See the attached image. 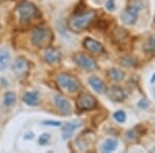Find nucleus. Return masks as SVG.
I'll use <instances>...</instances> for the list:
<instances>
[{"instance_id": "obj_1", "label": "nucleus", "mask_w": 155, "mask_h": 153, "mask_svg": "<svg viewBox=\"0 0 155 153\" xmlns=\"http://www.w3.org/2000/svg\"><path fill=\"white\" fill-rule=\"evenodd\" d=\"M95 18L96 14L93 11L74 14L68 21V28L74 32H82L93 23Z\"/></svg>"}, {"instance_id": "obj_2", "label": "nucleus", "mask_w": 155, "mask_h": 153, "mask_svg": "<svg viewBox=\"0 0 155 153\" xmlns=\"http://www.w3.org/2000/svg\"><path fill=\"white\" fill-rule=\"evenodd\" d=\"M53 41V32L47 27H35L32 30L31 42L37 48H48Z\"/></svg>"}, {"instance_id": "obj_3", "label": "nucleus", "mask_w": 155, "mask_h": 153, "mask_svg": "<svg viewBox=\"0 0 155 153\" xmlns=\"http://www.w3.org/2000/svg\"><path fill=\"white\" fill-rule=\"evenodd\" d=\"M16 12L22 23H30L39 17V11L33 3L29 1H22L16 7Z\"/></svg>"}, {"instance_id": "obj_4", "label": "nucleus", "mask_w": 155, "mask_h": 153, "mask_svg": "<svg viewBox=\"0 0 155 153\" xmlns=\"http://www.w3.org/2000/svg\"><path fill=\"white\" fill-rule=\"evenodd\" d=\"M56 82L61 89L66 90L69 93H76L82 88V84L74 76L69 74H59L56 77Z\"/></svg>"}, {"instance_id": "obj_5", "label": "nucleus", "mask_w": 155, "mask_h": 153, "mask_svg": "<svg viewBox=\"0 0 155 153\" xmlns=\"http://www.w3.org/2000/svg\"><path fill=\"white\" fill-rule=\"evenodd\" d=\"M136 3L130 4L127 8L122 12L121 15V19L123 21V23H125L126 25H134L137 23V16H139V12L141 11L144 7L143 2L136 0Z\"/></svg>"}, {"instance_id": "obj_6", "label": "nucleus", "mask_w": 155, "mask_h": 153, "mask_svg": "<svg viewBox=\"0 0 155 153\" xmlns=\"http://www.w3.org/2000/svg\"><path fill=\"white\" fill-rule=\"evenodd\" d=\"M12 72L17 79H26L30 72V62L24 57H18L12 63Z\"/></svg>"}, {"instance_id": "obj_7", "label": "nucleus", "mask_w": 155, "mask_h": 153, "mask_svg": "<svg viewBox=\"0 0 155 153\" xmlns=\"http://www.w3.org/2000/svg\"><path fill=\"white\" fill-rule=\"evenodd\" d=\"M72 59L80 67H82L87 72H93L97 68V63L95 60L85 53H81V52L76 53L72 56Z\"/></svg>"}, {"instance_id": "obj_8", "label": "nucleus", "mask_w": 155, "mask_h": 153, "mask_svg": "<svg viewBox=\"0 0 155 153\" xmlns=\"http://www.w3.org/2000/svg\"><path fill=\"white\" fill-rule=\"evenodd\" d=\"M97 106V101L93 95L89 93L81 94L77 99V108L79 111H90V110L95 109Z\"/></svg>"}, {"instance_id": "obj_9", "label": "nucleus", "mask_w": 155, "mask_h": 153, "mask_svg": "<svg viewBox=\"0 0 155 153\" xmlns=\"http://www.w3.org/2000/svg\"><path fill=\"white\" fill-rule=\"evenodd\" d=\"M83 45L85 47V49H87L90 53L92 54H97L101 55L104 53V48L99 42L95 41V39L91 38V37H87L84 39Z\"/></svg>"}, {"instance_id": "obj_10", "label": "nucleus", "mask_w": 155, "mask_h": 153, "mask_svg": "<svg viewBox=\"0 0 155 153\" xmlns=\"http://www.w3.org/2000/svg\"><path fill=\"white\" fill-rule=\"evenodd\" d=\"M106 92L110 99L115 102H122L126 98L125 91L119 86H112L111 88L107 89Z\"/></svg>"}, {"instance_id": "obj_11", "label": "nucleus", "mask_w": 155, "mask_h": 153, "mask_svg": "<svg viewBox=\"0 0 155 153\" xmlns=\"http://www.w3.org/2000/svg\"><path fill=\"white\" fill-rule=\"evenodd\" d=\"M54 102H55V106L58 108L59 111H61L62 114L64 115L71 114V106L65 97H63L60 94H56L54 96Z\"/></svg>"}, {"instance_id": "obj_12", "label": "nucleus", "mask_w": 155, "mask_h": 153, "mask_svg": "<svg viewBox=\"0 0 155 153\" xmlns=\"http://www.w3.org/2000/svg\"><path fill=\"white\" fill-rule=\"evenodd\" d=\"M44 59L48 64L57 63V62H59L61 60V53H60L59 50L55 49V48L48 47L46 52H45Z\"/></svg>"}, {"instance_id": "obj_13", "label": "nucleus", "mask_w": 155, "mask_h": 153, "mask_svg": "<svg viewBox=\"0 0 155 153\" xmlns=\"http://www.w3.org/2000/svg\"><path fill=\"white\" fill-rule=\"evenodd\" d=\"M82 125V122L80 121H71L67 122V123L64 124L63 128H62V132H63V135H62V139L63 140H67L71 137L72 134H74L76 130L79 128Z\"/></svg>"}, {"instance_id": "obj_14", "label": "nucleus", "mask_w": 155, "mask_h": 153, "mask_svg": "<svg viewBox=\"0 0 155 153\" xmlns=\"http://www.w3.org/2000/svg\"><path fill=\"white\" fill-rule=\"evenodd\" d=\"M89 84L90 86L92 87V89L94 90L95 92L99 94H102L107 91V87H106V84L104 83L102 80H101L99 78L97 77H91L89 79Z\"/></svg>"}, {"instance_id": "obj_15", "label": "nucleus", "mask_w": 155, "mask_h": 153, "mask_svg": "<svg viewBox=\"0 0 155 153\" xmlns=\"http://www.w3.org/2000/svg\"><path fill=\"white\" fill-rule=\"evenodd\" d=\"M23 101L28 106H37L38 105V100H39V93L36 91H32V92H26L23 97H22Z\"/></svg>"}, {"instance_id": "obj_16", "label": "nucleus", "mask_w": 155, "mask_h": 153, "mask_svg": "<svg viewBox=\"0 0 155 153\" xmlns=\"http://www.w3.org/2000/svg\"><path fill=\"white\" fill-rule=\"evenodd\" d=\"M9 62H11V53L8 50L0 49V71H4L7 66H8Z\"/></svg>"}, {"instance_id": "obj_17", "label": "nucleus", "mask_w": 155, "mask_h": 153, "mask_svg": "<svg viewBox=\"0 0 155 153\" xmlns=\"http://www.w3.org/2000/svg\"><path fill=\"white\" fill-rule=\"evenodd\" d=\"M118 146V141L116 139H107L101 145V152H112Z\"/></svg>"}, {"instance_id": "obj_18", "label": "nucleus", "mask_w": 155, "mask_h": 153, "mask_svg": "<svg viewBox=\"0 0 155 153\" xmlns=\"http://www.w3.org/2000/svg\"><path fill=\"white\" fill-rule=\"evenodd\" d=\"M107 75L110 78V80L115 82H120L124 79V72L118 68H111L107 72Z\"/></svg>"}, {"instance_id": "obj_19", "label": "nucleus", "mask_w": 155, "mask_h": 153, "mask_svg": "<svg viewBox=\"0 0 155 153\" xmlns=\"http://www.w3.org/2000/svg\"><path fill=\"white\" fill-rule=\"evenodd\" d=\"M17 102V95L14 92H6L3 96V104L6 107H12Z\"/></svg>"}, {"instance_id": "obj_20", "label": "nucleus", "mask_w": 155, "mask_h": 153, "mask_svg": "<svg viewBox=\"0 0 155 153\" xmlns=\"http://www.w3.org/2000/svg\"><path fill=\"white\" fill-rule=\"evenodd\" d=\"M127 36H129V33L125 29H122V28H119L118 30H116V32L114 33V39L118 42L125 41L127 38Z\"/></svg>"}, {"instance_id": "obj_21", "label": "nucleus", "mask_w": 155, "mask_h": 153, "mask_svg": "<svg viewBox=\"0 0 155 153\" xmlns=\"http://www.w3.org/2000/svg\"><path fill=\"white\" fill-rule=\"evenodd\" d=\"M144 50L148 53H155V35L150 37L147 44L145 45Z\"/></svg>"}, {"instance_id": "obj_22", "label": "nucleus", "mask_w": 155, "mask_h": 153, "mask_svg": "<svg viewBox=\"0 0 155 153\" xmlns=\"http://www.w3.org/2000/svg\"><path fill=\"white\" fill-rule=\"evenodd\" d=\"M139 127H140V126H136L134 129L128 130V131L126 132L125 137H126V139L128 140V141H134V140H137V137L140 135Z\"/></svg>"}, {"instance_id": "obj_23", "label": "nucleus", "mask_w": 155, "mask_h": 153, "mask_svg": "<svg viewBox=\"0 0 155 153\" xmlns=\"http://www.w3.org/2000/svg\"><path fill=\"white\" fill-rule=\"evenodd\" d=\"M114 119L119 123H123L126 119V114L123 111H117L114 113Z\"/></svg>"}, {"instance_id": "obj_24", "label": "nucleus", "mask_w": 155, "mask_h": 153, "mask_svg": "<svg viewBox=\"0 0 155 153\" xmlns=\"http://www.w3.org/2000/svg\"><path fill=\"white\" fill-rule=\"evenodd\" d=\"M120 63L125 65V66H132V65L136 64V60L132 59L131 57H123V58H121V61H120Z\"/></svg>"}, {"instance_id": "obj_25", "label": "nucleus", "mask_w": 155, "mask_h": 153, "mask_svg": "<svg viewBox=\"0 0 155 153\" xmlns=\"http://www.w3.org/2000/svg\"><path fill=\"white\" fill-rule=\"evenodd\" d=\"M50 135L49 134H44V135H41V137H39V139H38V143L41 145H46L47 143L49 142V140H50Z\"/></svg>"}, {"instance_id": "obj_26", "label": "nucleus", "mask_w": 155, "mask_h": 153, "mask_svg": "<svg viewBox=\"0 0 155 153\" xmlns=\"http://www.w3.org/2000/svg\"><path fill=\"white\" fill-rule=\"evenodd\" d=\"M106 7L107 11L112 12L115 9V1L114 0H107V1L106 2Z\"/></svg>"}, {"instance_id": "obj_27", "label": "nucleus", "mask_w": 155, "mask_h": 153, "mask_svg": "<svg viewBox=\"0 0 155 153\" xmlns=\"http://www.w3.org/2000/svg\"><path fill=\"white\" fill-rule=\"evenodd\" d=\"M137 106L141 108V109H146V108H148L149 104H148V101H147L146 99H142V100H140V101H139Z\"/></svg>"}, {"instance_id": "obj_28", "label": "nucleus", "mask_w": 155, "mask_h": 153, "mask_svg": "<svg viewBox=\"0 0 155 153\" xmlns=\"http://www.w3.org/2000/svg\"><path fill=\"white\" fill-rule=\"evenodd\" d=\"M44 124H47V125H54V126H59L60 122H53V121H45Z\"/></svg>"}, {"instance_id": "obj_29", "label": "nucleus", "mask_w": 155, "mask_h": 153, "mask_svg": "<svg viewBox=\"0 0 155 153\" xmlns=\"http://www.w3.org/2000/svg\"><path fill=\"white\" fill-rule=\"evenodd\" d=\"M155 81V75H154V76H153V78H152V80H151V83H153Z\"/></svg>"}, {"instance_id": "obj_30", "label": "nucleus", "mask_w": 155, "mask_h": 153, "mask_svg": "<svg viewBox=\"0 0 155 153\" xmlns=\"http://www.w3.org/2000/svg\"><path fill=\"white\" fill-rule=\"evenodd\" d=\"M154 22H155V19H154Z\"/></svg>"}]
</instances>
